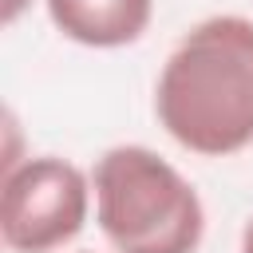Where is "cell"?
<instances>
[{"mask_svg": "<svg viewBox=\"0 0 253 253\" xmlns=\"http://www.w3.org/2000/svg\"><path fill=\"white\" fill-rule=\"evenodd\" d=\"M154 115L202 158L245 150L253 142V20L210 16L190 28L162 63Z\"/></svg>", "mask_w": 253, "mask_h": 253, "instance_id": "6da1fadb", "label": "cell"}, {"mask_svg": "<svg viewBox=\"0 0 253 253\" xmlns=\"http://www.w3.org/2000/svg\"><path fill=\"white\" fill-rule=\"evenodd\" d=\"M95 217L115 253H198L206 206L150 146H111L91 174Z\"/></svg>", "mask_w": 253, "mask_h": 253, "instance_id": "7a4b0ae2", "label": "cell"}, {"mask_svg": "<svg viewBox=\"0 0 253 253\" xmlns=\"http://www.w3.org/2000/svg\"><path fill=\"white\" fill-rule=\"evenodd\" d=\"M87 174L55 154L24 158L4 170L0 237L12 253H55L79 237L91 210Z\"/></svg>", "mask_w": 253, "mask_h": 253, "instance_id": "3957f363", "label": "cell"}, {"mask_svg": "<svg viewBox=\"0 0 253 253\" xmlns=\"http://www.w3.org/2000/svg\"><path fill=\"white\" fill-rule=\"evenodd\" d=\"M51 24L83 47H126L142 40L154 0H43Z\"/></svg>", "mask_w": 253, "mask_h": 253, "instance_id": "277c9868", "label": "cell"}, {"mask_svg": "<svg viewBox=\"0 0 253 253\" xmlns=\"http://www.w3.org/2000/svg\"><path fill=\"white\" fill-rule=\"evenodd\" d=\"M28 4H32V0H0V20H4V24H16Z\"/></svg>", "mask_w": 253, "mask_h": 253, "instance_id": "5b68a950", "label": "cell"}, {"mask_svg": "<svg viewBox=\"0 0 253 253\" xmlns=\"http://www.w3.org/2000/svg\"><path fill=\"white\" fill-rule=\"evenodd\" d=\"M241 253H253V221H249L245 233H241Z\"/></svg>", "mask_w": 253, "mask_h": 253, "instance_id": "8992f818", "label": "cell"}]
</instances>
